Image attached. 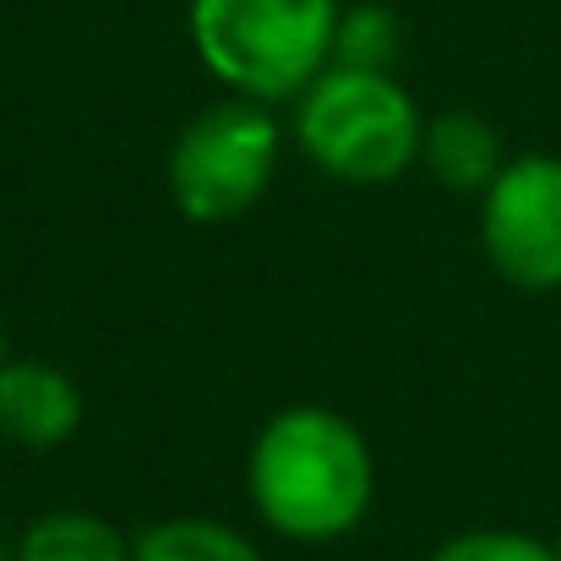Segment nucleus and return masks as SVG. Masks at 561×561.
<instances>
[{
	"mask_svg": "<svg viewBox=\"0 0 561 561\" xmlns=\"http://www.w3.org/2000/svg\"><path fill=\"white\" fill-rule=\"evenodd\" d=\"M11 561H131V546L93 513H44L22 529Z\"/></svg>",
	"mask_w": 561,
	"mask_h": 561,
	"instance_id": "nucleus-8",
	"label": "nucleus"
},
{
	"mask_svg": "<svg viewBox=\"0 0 561 561\" xmlns=\"http://www.w3.org/2000/svg\"><path fill=\"white\" fill-rule=\"evenodd\" d=\"M131 561H267L240 529L213 524V518H170L153 524L137 546Z\"/></svg>",
	"mask_w": 561,
	"mask_h": 561,
	"instance_id": "nucleus-9",
	"label": "nucleus"
},
{
	"mask_svg": "<svg viewBox=\"0 0 561 561\" xmlns=\"http://www.w3.org/2000/svg\"><path fill=\"white\" fill-rule=\"evenodd\" d=\"M420 159L447 191H485L507 164L496 126L485 115H469V110L436 115L420 131Z\"/></svg>",
	"mask_w": 561,
	"mask_h": 561,
	"instance_id": "nucleus-7",
	"label": "nucleus"
},
{
	"mask_svg": "<svg viewBox=\"0 0 561 561\" xmlns=\"http://www.w3.org/2000/svg\"><path fill=\"white\" fill-rule=\"evenodd\" d=\"M557 561H561V540H557Z\"/></svg>",
	"mask_w": 561,
	"mask_h": 561,
	"instance_id": "nucleus-13",
	"label": "nucleus"
},
{
	"mask_svg": "<svg viewBox=\"0 0 561 561\" xmlns=\"http://www.w3.org/2000/svg\"><path fill=\"white\" fill-rule=\"evenodd\" d=\"M398 60V16L387 5H344L339 33H333V60L328 66H360V71H392Z\"/></svg>",
	"mask_w": 561,
	"mask_h": 561,
	"instance_id": "nucleus-10",
	"label": "nucleus"
},
{
	"mask_svg": "<svg viewBox=\"0 0 561 561\" xmlns=\"http://www.w3.org/2000/svg\"><path fill=\"white\" fill-rule=\"evenodd\" d=\"M339 0H191L196 60L240 99H300L333 60Z\"/></svg>",
	"mask_w": 561,
	"mask_h": 561,
	"instance_id": "nucleus-2",
	"label": "nucleus"
},
{
	"mask_svg": "<svg viewBox=\"0 0 561 561\" xmlns=\"http://www.w3.org/2000/svg\"><path fill=\"white\" fill-rule=\"evenodd\" d=\"M0 561H5V557H0Z\"/></svg>",
	"mask_w": 561,
	"mask_h": 561,
	"instance_id": "nucleus-14",
	"label": "nucleus"
},
{
	"mask_svg": "<svg viewBox=\"0 0 561 561\" xmlns=\"http://www.w3.org/2000/svg\"><path fill=\"white\" fill-rule=\"evenodd\" d=\"M278 121L256 99L213 104L170 148V196L191 224H224L256 207L278 170Z\"/></svg>",
	"mask_w": 561,
	"mask_h": 561,
	"instance_id": "nucleus-4",
	"label": "nucleus"
},
{
	"mask_svg": "<svg viewBox=\"0 0 561 561\" xmlns=\"http://www.w3.org/2000/svg\"><path fill=\"white\" fill-rule=\"evenodd\" d=\"M245 491L273 535L300 546L344 540L371 507V447L339 409L295 403L256 431L245 458Z\"/></svg>",
	"mask_w": 561,
	"mask_h": 561,
	"instance_id": "nucleus-1",
	"label": "nucleus"
},
{
	"mask_svg": "<svg viewBox=\"0 0 561 561\" xmlns=\"http://www.w3.org/2000/svg\"><path fill=\"white\" fill-rule=\"evenodd\" d=\"M480 245L491 267L524 289L551 295L561 289V159L524 153L507 159L502 175L480 191Z\"/></svg>",
	"mask_w": 561,
	"mask_h": 561,
	"instance_id": "nucleus-5",
	"label": "nucleus"
},
{
	"mask_svg": "<svg viewBox=\"0 0 561 561\" xmlns=\"http://www.w3.org/2000/svg\"><path fill=\"white\" fill-rule=\"evenodd\" d=\"M420 110L392 71L322 66L295 99V142L350 186H387L420 159Z\"/></svg>",
	"mask_w": 561,
	"mask_h": 561,
	"instance_id": "nucleus-3",
	"label": "nucleus"
},
{
	"mask_svg": "<svg viewBox=\"0 0 561 561\" xmlns=\"http://www.w3.org/2000/svg\"><path fill=\"white\" fill-rule=\"evenodd\" d=\"M0 366H5V322H0Z\"/></svg>",
	"mask_w": 561,
	"mask_h": 561,
	"instance_id": "nucleus-12",
	"label": "nucleus"
},
{
	"mask_svg": "<svg viewBox=\"0 0 561 561\" xmlns=\"http://www.w3.org/2000/svg\"><path fill=\"white\" fill-rule=\"evenodd\" d=\"M431 561H557V546L518 529H469V535L442 540Z\"/></svg>",
	"mask_w": 561,
	"mask_h": 561,
	"instance_id": "nucleus-11",
	"label": "nucleus"
},
{
	"mask_svg": "<svg viewBox=\"0 0 561 561\" xmlns=\"http://www.w3.org/2000/svg\"><path fill=\"white\" fill-rule=\"evenodd\" d=\"M82 425V387L49 360L0 366V436L16 447H60Z\"/></svg>",
	"mask_w": 561,
	"mask_h": 561,
	"instance_id": "nucleus-6",
	"label": "nucleus"
}]
</instances>
